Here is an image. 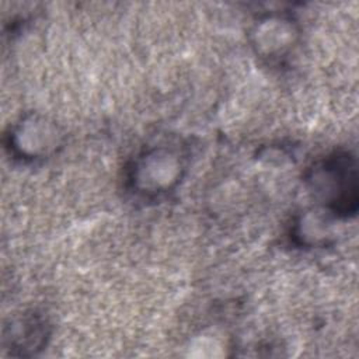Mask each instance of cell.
Wrapping results in <instances>:
<instances>
[{
  "instance_id": "cell-3",
  "label": "cell",
  "mask_w": 359,
  "mask_h": 359,
  "mask_svg": "<svg viewBox=\"0 0 359 359\" xmlns=\"http://www.w3.org/2000/svg\"><path fill=\"white\" fill-rule=\"evenodd\" d=\"M62 146L57 125L41 114H27L7 135V147L24 161L42 160L52 156Z\"/></svg>"
},
{
  "instance_id": "cell-4",
  "label": "cell",
  "mask_w": 359,
  "mask_h": 359,
  "mask_svg": "<svg viewBox=\"0 0 359 359\" xmlns=\"http://www.w3.org/2000/svg\"><path fill=\"white\" fill-rule=\"evenodd\" d=\"M297 39L299 28L286 14L269 13L261 17L251 29V46L261 59L269 63H279L287 57Z\"/></svg>"
},
{
  "instance_id": "cell-5",
  "label": "cell",
  "mask_w": 359,
  "mask_h": 359,
  "mask_svg": "<svg viewBox=\"0 0 359 359\" xmlns=\"http://www.w3.org/2000/svg\"><path fill=\"white\" fill-rule=\"evenodd\" d=\"M49 338V324L38 313L31 311L11 320L4 328L3 345L11 356L36 355Z\"/></svg>"
},
{
  "instance_id": "cell-6",
  "label": "cell",
  "mask_w": 359,
  "mask_h": 359,
  "mask_svg": "<svg viewBox=\"0 0 359 359\" xmlns=\"http://www.w3.org/2000/svg\"><path fill=\"white\" fill-rule=\"evenodd\" d=\"M324 210H310L302 215L292 229V237L300 245H325L331 236L330 219L323 215Z\"/></svg>"
},
{
  "instance_id": "cell-1",
  "label": "cell",
  "mask_w": 359,
  "mask_h": 359,
  "mask_svg": "<svg viewBox=\"0 0 359 359\" xmlns=\"http://www.w3.org/2000/svg\"><path fill=\"white\" fill-rule=\"evenodd\" d=\"M306 184L323 209L335 219H349L358 212V167L355 156L338 150L317 160L306 172Z\"/></svg>"
},
{
  "instance_id": "cell-2",
  "label": "cell",
  "mask_w": 359,
  "mask_h": 359,
  "mask_svg": "<svg viewBox=\"0 0 359 359\" xmlns=\"http://www.w3.org/2000/svg\"><path fill=\"white\" fill-rule=\"evenodd\" d=\"M187 153L180 144L163 142L144 147L128 167V187L139 198L163 196L177 188L187 171Z\"/></svg>"
}]
</instances>
